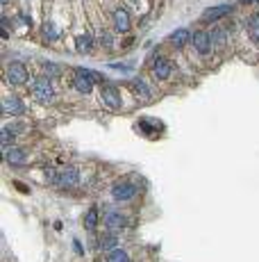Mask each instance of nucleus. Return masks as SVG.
Returning <instances> with one entry per match:
<instances>
[{"label": "nucleus", "mask_w": 259, "mask_h": 262, "mask_svg": "<svg viewBox=\"0 0 259 262\" xmlns=\"http://www.w3.org/2000/svg\"><path fill=\"white\" fill-rule=\"evenodd\" d=\"M32 94L39 103L48 105L55 100V91H53V84H50V78H37L32 82Z\"/></svg>", "instance_id": "f257e3e1"}, {"label": "nucleus", "mask_w": 259, "mask_h": 262, "mask_svg": "<svg viewBox=\"0 0 259 262\" xmlns=\"http://www.w3.org/2000/svg\"><path fill=\"white\" fill-rule=\"evenodd\" d=\"M78 183H80V171H78V169H75V167H64L62 171H59L57 183H55V185L71 189V187H78Z\"/></svg>", "instance_id": "f03ea898"}, {"label": "nucleus", "mask_w": 259, "mask_h": 262, "mask_svg": "<svg viewBox=\"0 0 259 262\" xmlns=\"http://www.w3.org/2000/svg\"><path fill=\"white\" fill-rule=\"evenodd\" d=\"M30 78L28 69H25V64H21V62H14V64L7 66V80H10L12 84H25Z\"/></svg>", "instance_id": "7ed1b4c3"}, {"label": "nucleus", "mask_w": 259, "mask_h": 262, "mask_svg": "<svg viewBox=\"0 0 259 262\" xmlns=\"http://www.w3.org/2000/svg\"><path fill=\"white\" fill-rule=\"evenodd\" d=\"M112 194H114V198H116V201H130V198H134V194H137V185L123 180V183L114 185Z\"/></svg>", "instance_id": "20e7f679"}, {"label": "nucleus", "mask_w": 259, "mask_h": 262, "mask_svg": "<svg viewBox=\"0 0 259 262\" xmlns=\"http://www.w3.org/2000/svg\"><path fill=\"white\" fill-rule=\"evenodd\" d=\"M193 48L198 50L200 55H207L211 48H214V44H211V35L205 30H198L196 35H193Z\"/></svg>", "instance_id": "39448f33"}, {"label": "nucleus", "mask_w": 259, "mask_h": 262, "mask_svg": "<svg viewBox=\"0 0 259 262\" xmlns=\"http://www.w3.org/2000/svg\"><path fill=\"white\" fill-rule=\"evenodd\" d=\"M100 98H103V103L112 109L121 107V91H118L116 87H103V89H100Z\"/></svg>", "instance_id": "423d86ee"}, {"label": "nucleus", "mask_w": 259, "mask_h": 262, "mask_svg": "<svg viewBox=\"0 0 259 262\" xmlns=\"http://www.w3.org/2000/svg\"><path fill=\"white\" fill-rule=\"evenodd\" d=\"M3 112H5L7 116H10V114L12 116H19V114L25 112V107L16 96H5V98H3Z\"/></svg>", "instance_id": "0eeeda50"}, {"label": "nucleus", "mask_w": 259, "mask_h": 262, "mask_svg": "<svg viewBox=\"0 0 259 262\" xmlns=\"http://www.w3.org/2000/svg\"><path fill=\"white\" fill-rule=\"evenodd\" d=\"M232 14V7L230 5H218V7H209V10L202 14V21L209 23V21H218V19H225V16Z\"/></svg>", "instance_id": "6e6552de"}, {"label": "nucleus", "mask_w": 259, "mask_h": 262, "mask_svg": "<svg viewBox=\"0 0 259 262\" xmlns=\"http://www.w3.org/2000/svg\"><path fill=\"white\" fill-rule=\"evenodd\" d=\"M114 28H116L118 32H127L130 30V14H127L125 10H114Z\"/></svg>", "instance_id": "1a4fd4ad"}, {"label": "nucleus", "mask_w": 259, "mask_h": 262, "mask_svg": "<svg viewBox=\"0 0 259 262\" xmlns=\"http://www.w3.org/2000/svg\"><path fill=\"white\" fill-rule=\"evenodd\" d=\"M152 71H155V75H157V80H168L171 78V62L168 60H164V57H159V60L155 62V66H152Z\"/></svg>", "instance_id": "9d476101"}, {"label": "nucleus", "mask_w": 259, "mask_h": 262, "mask_svg": "<svg viewBox=\"0 0 259 262\" xmlns=\"http://www.w3.org/2000/svg\"><path fill=\"white\" fill-rule=\"evenodd\" d=\"M125 217H123L121 212H114V210H109L107 214H105V226L112 228V230H118V228L125 226Z\"/></svg>", "instance_id": "9b49d317"}, {"label": "nucleus", "mask_w": 259, "mask_h": 262, "mask_svg": "<svg viewBox=\"0 0 259 262\" xmlns=\"http://www.w3.org/2000/svg\"><path fill=\"white\" fill-rule=\"evenodd\" d=\"M73 84L80 94H91V89H93V80H89L87 75H82V73H75Z\"/></svg>", "instance_id": "f8f14e48"}, {"label": "nucleus", "mask_w": 259, "mask_h": 262, "mask_svg": "<svg viewBox=\"0 0 259 262\" xmlns=\"http://www.w3.org/2000/svg\"><path fill=\"white\" fill-rule=\"evenodd\" d=\"M171 44L175 46V48H182V46H186L189 44V39H191V32L189 30H184V28H180V30H175V32H171Z\"/></svg>", "instance_id": "ddd939ff"}, {"label": "nucleus", "mask_w": 259, "mask_h": 262, "mask_svg": "<svg viewBox=\"0 0 259 262\" xmlns=\"http://www.w3.org/2000/svg\"><path fill=\"white\" fill-rule=\"evenodd\" d=\"M5 160L10 164H23L25 162V151L23 149H16V146H7L5 149Z\"/></svg>", "instance_id": "4468645a"}, {"label": "nucleus", "mask_w": 259, "mask_h": 262, "mask_svg": "<svg viewBox=\"0 0 259 262\" xmlns=\"http://www.w3.org/2000/svg\"><path fill=\"white\" fill-rule=\"evenodd\" d=\"M245 30H248L250 39L259 44V14H250L248 21H245Z\"/></svg>", "instance_id": "2eb2a0df"}, {"label": "nucleus", "mask_w": 259, "mask_h": 262, "mask_svg": "<svg viewBox=\"0 0 259 262\" xmlns=\"http://www.w3.org/2000/svg\"><path fill=\"white\" fill-rule=\"evenodd\" d=\"M130 87H132V91H134V94H137L141 100H148V98H150V89H148V84L143 82V80H132V84H130Z\"/></svg>", "instance_id": "dca6fc26"}, {"label": "nucleus", "mask_w": 259, "mask_h": 262, "mask_svg": "<svg viewBox=\"0 0 259 262\" xmlns=\"http://www.w3.org/2000/svg\"><path fill=\"white\" fill-rule=\"evenodd\" d=\"M96 226H98V208H89V212L84 214V228L96 230Z\"/></svg>", "instance_id": "f3484780"}, {"label": "nucleus", "mask_w": 259, "mask_h": 262, "mask_svg": "<svg viewBox=\"0 0 259 262\" xmlns=\"http://www.w3.org/2000/svg\"><path fill=\"white\" fill-rule=\"evenodd\" d=\"M116 244H118V239L114 232H105L103 237H100V248H103V251H114Z\"/></svg>", "instance_id": "a211bd4d"}, {"label": "nucleus", "mask_w": 259, "mask_h": 262, "mask_svg": "<svg viewBox=\"0 0 259 262\" xmlns=\"http://www.w3.org/2000/svg\"><path fill=\"white\" fill-rule=\"evenodd\" d=\"M107 262H132V260H130V255H127L125 251H121V248H114V251H109Z\"/></svg>", "instance_id": "6ab92c4d"}, {"label": "nucleus", "mask_w": 259, "mask_h": 262, "mask_svg": "<svg viewBox=\"0 0 259 262\" xmlns=\"http://www.w3.org/2000/svg\"><path fill=\"white\" fill-rule=\"evenodd\" d=\"M211 44H214L216 48H223V46L227 44V37H225V30H220V28H216V30L211 32Z\"/></svg>", "instance_id": "aec40b11"}, {"label": "nucleus", "mask_w": 259, "mask_h": 262, "mask_svg": "<svg viewBox=\"0 0 259 262\" xmlns=\"http://www.w3.org/2000/svg\"><path fill=\"white\" fill-rule=\"evenodd\" d=\"M91 48H93L91 37H89V35H80L78 37V50H80V53H91Z\"/></svg>", "instance_id": "412c9836"}, {"label": "nucleus", "mask_w": 259, "mask_h": 262, "mask_svg": "<svg viewBox=\"0 0 259 262\" xmlns=\"http://www.w3.org/2000/svg\"><path fill=\"white\" fill-rule=\"evenodd\" d=\"M41 66H44V71L48 73V78H50V75H59V73H62V69H59V66H55L53 62H44Z\"/></svg>", "instance_id": "4be33fe9"}, {"label": "nucleus", "mask_w": 259, "mask_h": 262, "mask_svg": "<svg viewBox=\"0 0 259 262\" xmlns=\"http://www.w3.org/2000/svg\"><path fill=\"white\" fill-rule=\"evenodd\" d=\"M44 35L48 37V39H57V30L53 28V23H46L44 25Z\"/></svg>", "instance_id": "5701e85b"}, {"label": "nucleus", "mask_w": 259, "mask_h": 262, "mask_svg": "<svg viewBox=\"0 0 259 262\" xmlns=\"http://www.w3.org/2000/svg\"><path fill=\"white\" fill-rule=\"evenodd\" d=\"M14 185H16V187H19V189H21V192H23V194H28V192H30V189L25 187L23 183H19V180H14Z\"/></svg>", "instance_id": "b1692460"}, {"label": "nucleus", "mask_w": 259, "mask_h": 262, "mask_svg": "<svg viewBox=\"0 0 259 262\" xmlns=\"http://www.w3.org/2000/svg\"><path fill=\"white\" fill-rule=\"evenodd\" d=\"M243 3H259V0H243Z\"/></svg>", "instance_id": "393cba45"}]
</instances>
